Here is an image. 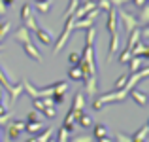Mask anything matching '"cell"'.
I'll use <instances>...</instances> for the list:
<instances>
[{"instance_id":"obj_1","label":"cell","mask_w":149,"mask_h":142,"mask_svg":"<svg viewBox=\"0 0 149 142\" xmlns=\"http://www.w3.org/2000/svg\"><path fill=\"white\" fill-rule=\"evenodd\" d=\"M30 30H26L25 27H19L17 30L13 32V40L15 42H19V44L23 46V49H25V53L29 55V57H32L36 63H42V55H40V51L36 49V46L32 44V40H30Z\"/></svg>"},{"instance_id":"obj_2","label":"cell","mask_w":149,"mask_h":142,"mask_svg":"<svg viewBox=\"0 0 149 142\" xmlns=\"http://www.w3.org/2000/svg\"><path fill=\"white\" fill-rule=\"evenodd\" d=\"M128 93H130V91H127V89L123 87V89H119V91H109V93H106V95H100L98 98H95L93 108H95V110H102L104 106L111 104V102H121V101L127 98Z\"/></svg>"},{"instance_id":"obj_3","label":"cell","mask_w":149,"mask_h":142,"mask_svg":"<svg viewBox=\"0 0 149 142\" xmlns=\"http://www.w3.org/2000/svg\"><path fill=\"white\" fill-rule=\"evenodd\" d=\"M74 21H76V17L74 15H68L66 17V23H64V30H62V34H61V38L57 40V44H55L53 47V53H58V51L62 49V47L66 46V42L70 40V36H72V32H74Z\"/></svg>"},{"instance_id":"obj_4","label":"cell","mask_w":149,"mask_h":142,"mask_svg":"<svg viewBox=\"0 0 149 142\" xmlns=\"http://www.w3.org/2000/svg\"><path fill=\"white\" fill-rule=\"evenodd\" d=\"M21 21H23V27H25L26 30H32L34 32V30L38 29V23L32 15V6H30V4H23L21 6Z\"/></svg>"},{"instance_id":"obj_5","label":"cell","mask_w":149,"mask_h":142,"mask_svg":"<svg viewBox=\"0 0 149 142\" xmlns=\"http://www.w3.org/2000/svg\"><path fill=\"white\" fill-rule=\"evenodd\" d=\"M117 19H121L123 21V27H125V32H128L130 34L132 30L138 27V19L134 17V15H130V13H127V11H123L121 10L119 13H117Z\"/></svg>"},{"instance_id":"obj_6","label":"cell","mask_w":149,"mask_h":142,"mask_svg":"<svg viewBox=\"0 0 149 142\" xmlns=\"http://www.w3.org/2000/svg\"><path fill=\"white\" fill-rule=\"evenodd\" d=\"M25 121H13V123H10L8 125V129H6V136H8V140H17L19 138V135H21L23 131H25Z\"/></svg>"},{"instance_id":"obj_7","label":"cell","mask_w":149,"mask_h":142,"mask_svg":"<svg viewBox=\"0 0 149 142\" xmlns=\"http://www.w3.org/2000/svg\"><path fill=\"white\" fill-rule=\"evenodd\" d=\"M34 32H36V38H38V40H40L44 46H51V44H53V34H51L47 29H42V27L38 25V29L34 30Z\"/></svg>"},{"instance_id":"obj_8","label":"cell","mask_w":149,"mask_h":142,"mask_svg":"<svg viewBox=\"0 0 149 142\" xmlns=\"http://www.w3.org/2000/svg\"><path fill=\"white\" fill-rule=\"evenodd\" d=\"M85 93H87L89 97H96V93H98L96 76H89V78H85Z\"/></svg>"},{"instance_id":"obj_9","label":"cell","mask_w":149,"mask_h":142,"mask_svg":"<svg viewBox=\"0 0 149 142\" xmlns=\"http://www.w3.org/2000/svg\"><path fill=\"white\" fill-rule=\"evenodd\" d=\"M108 30L109 34H115L117 32V10L115 8H111V10H108Z\"/></svg>"},{"instance_id":"obj_10","label":"cell","mask_w":149,"mask_h":142,"mask_svg":"<svg viewBox=\"0 0 149 142\" xmlns=\"http://www.w3.org/2000/svg\"><path fill=\"white\" fill-rule=\"evenodd\" d=\"M130 55H132V57H143V59H147L149 57V49H147L146 42H138V44L132 47Z\"/></svg>"},{"instance_id":"obj_11","label":"cell","mask_w":149,"mask_h":142,"mask_svg":"<svg viewBox=\"0 0 149 142\" xmlns=\"http://www.w3.org/2000/svg\"><path fill=\"white\" fill-rule=\"evenodd\" d=\"M143 61H147V59H143V57H130V74H134V72H138L140 68H146V65H143Z\"/></svg>"},{"instance_id":"obj_12","label":"cell","mask_w":149,"mask_h":142,"mask_svg":"<svg viewBox=\"0 0 149 142\" xmlns=\"http://www.w3.org/2000/svg\"><path fill=\"white\" fill-rule=\"evenodd\" d=\"M117 49H119V36L115 34H111V42H109V53H108V61H113V55L117 53Z\"/></svg>"},{"instance_id":"obj_13","label":"cell","mask_w":149,"mask_h":142,"mask_svg":"<svg viewBox=\"0 0 149 142\" xmlns=\"http://www.w3.org/2000/svg\"><path fill=\"white\" fill-rule=\"evenodd\" d=\"M42 129H44V121H32L25 125V131H29V135H38Z\"/></svg>"},{"instance_id":"obj_14","label":"cell","mask_w":149,"mask_h":142,"mask_svg":"<svg viewBox=\"0 0 149 142\" xmlns=\"http://www.w3.org/2000/svg\"><path fill=\"white\" fill-rule=\"evenodd\" d=\"M76 121H79V125H81L83 129H89V127L93 125V117H91V116H87L85 112H79V116L76 117Z\"/></svg>"},{"instance_id":"obj_15","label":"cell","mask_w":149,"mask_h":142,"mask_svg":"<svg viewBox=\"0 0 149 142\" xmlns=\"http://www.w3.org/2000/svg\"><path fill=\"white\" fill-rule=\"evenodd\" d=\"M130 97L136 101V104H138V106H146L147 97H146V93H143V91H138V89H134V91L130 93Z\"/></svg>"},{"instance_id":"obj_16","label":"cell","mask_w":149,"mask_h":142,"mask_svg":"<svg viewBox=\"0 0 149 142\" xmlns=\"http://www.w3.org/2000/svg\"><path fill=\"white\" fill-rule=\"evenodd\" d=\"M21 93H23V84H17V85L11 87V91H10V102H11V104L17 102V98L21 97Z\"/></svg>"},{"instance_id":"obj_17","label":"cell","mask_w":149,"mask_h":142,"mask_svg":"<svg viewBox=\"0 0 149 142\" xmlns=\"http://www.w3.org/2000/svg\"><path fill=\"white\" fill-rule=\"evenodd\" d=\"M68 78H70V80H74V82H79L81 80V68H79V65H72V66H70Z\"/></svg>"},{"instance_id":"obj_18","label":"cell","mask_w":149,"mask_h":142,"mask_svg":"<svg viewBox=\"0 0 149 142\" xmlns=\"http://www.w3.org/2000/svg\"><path fill=\"white\" fill-rule=\"evenodd\" d=\"M108 135V127H106L104 123H98V125H95V131H93V138H102V136H106Z\"/></svg>"},{"instance_id":"obj_19","label":"cell","mask_w":149,"mask_h":142,"mask_svg":"<svg viewBox=\"0 0 149 142\" xmlns=\"http://www.w3.org/2000/svg\"><path fill=\"white\" fill-rule=\"evenodd\" d=\"M0 85H2L4 89H8V91H11V87H13V85H11V82L8 80V74L4 72L2 68H0Z\"/></svg>"},{"instance_id":"obj_20","label":"cell","mask_w":149,"mask_h":142,"mask_svg":"<svg viewBox=\"0 0 149 142\" xmlns=\"http://www.w3.org/2000/svg\"><path fill=\"white\" fill-rule=\"evenodd\" d=\"M10 29H11V23L10 21H2V23H0V42L10 34Z\"/></svg>"},{"instance_id":"obj_21","label":"cell","mask_w":149,"mask_h":142,"mask_svg":"<svg viewBox=\"0 0 149 142\" xmlns=\"http://www.w3.org/2000/svg\"><path fill=\"white\" fill-rule=\"evenodd\" d=\"M142 25H147V21H149V6L147 4H143L142 6V13H140V19H138Z\"/></svg>"},{"instance_id":"obj_22","label":"cell","mask_w":149,"mask_h":142,"mask_svg":"<svg viewBox=\"0 0 149 142\" xmlns=\"http://www.w3.org/2000/svg\"><path fill=\"white\" fill-rule=\"evenodd\" d=\"M55 140H57V142H70V133L61 125V129H58V136Z\"/></svg>"},{"instance_id":"obj_23","label":"cell","mask_w":149,"mask_h":142,"mask_svg":"<svg viewBox=\"0 0 149 142\" xmlns=\"http://www.w3.org/2000/svg\"><path fill=\"white\" fill-rule=\"evenodd\" d=\"M127 80H128V74H123V76H121L119 80L115 82V85H113V91H119V89H123L125 85H127Z\"/></svg>"},{"instance_id":"obj_24","label":"cell","mask_w":149,"mask_h":142,"mask_svg":"<svg viewBox=\"0 0 149 142\" xmlns=\"http://www.w3.org/2000/svg\"><path fill=\"white\" fill-rule=\"evenodd\" d=\"M36 8L42 11V13H47L51 10V0H44V2H36Z\"/></svg>"},{"instance_id":"obj_25","label":"cell","mask_w":149,"mask_h":142,"mask_svg":"<svg viewBox=\"0 0 149 142\" xmlns=\"http://www.w3.org/2000/svg\"><path fill=\"white\" fill-rule=\"evenodd\" d=\"M130 57H132V55H130V49H127V47H125V49H123V53H121L119 57H117V61H119L121 65H125V63H128V61H130Z\"/></svg>"},{"instance_id":"obj_26","label":"cell","mask_w":149,"mask_h":142,"mask_svg":"<svg viewBox=\"0 0 149 142\" xmlns=\"http://www.w3.org/2000/svg\"><path fill=\"white\" fill-rule=\"evenodd\" d=\"M111 4H109V0H100L98 4H96V10H100V11H108V10H111Z\"/></svg>"},{"instance_id":"obj_27","label":"cell","mask_w":149,"mask_h":142,"mask_svg":"<svg viewBox=\"0 0 149 142\" xmlns=\"http://www.w3.org/2000/svg\"><path fill=\"white\" fill-rule=\"evenodd\" d=\"M95 138L93 136H89V135H77V136H74L70 142H93Z\"/></svg>"},{"instance_id":"obj_28","label":"cell","mask_w":149,"mask_h":142,"mask_svg":"<svg viewBox=\"0 0 149 142\" xmlns=\"http://www.w3.org/2000/svg\"><path fill=\"white\" fill-rule=\"evenodd\" d=\"M79 59H81V55L76 53V51H72V53L68 55V63L70 65H79Z\"/></svg>"},{"instance_id":"obj_29","label":"cell","mask_w":149,"mask_h":142,"mask_svg":"<svg viewBox=\"0 0 149 142\" xmlns=\"http://www.w3.org/2000/svg\"><path fill=\"white\" fill-rule=\"evenodd\" d=\"M115 142H132V136L125 135V133H117V135H115Z\"/></svg>"},{"instance_id":"obj_30","label":"cell","mask_w":149,"mask_h":142,"mask_svg":"<svg viewBox=\"0 0 149 142\" xmlns=\"http://www.w3.org/2000/svg\"><path fill=\"white\" fill-rule=\"evenodd\" d=\"M32 121H40V120H38V112H36V110H32V112H29V116H26L25 123H32Z\"/></svg>"},{"instance_id":"obj_31","label":"cell","mask_w":149,"mask_h":142,"mask_svg":"<svg viewBox=\"0 0 149 142\" xmlns=\"http://www.w3.org/2000/svg\"><path fill=\"white\" fill-rule=\"evenodd\" d=\"M127 2H130V0H109L111 6H121V4H127Z\"/></svg>"},{"instance_id":"obj_32","label":"cell","mask_w":149,"mask_h":142,"mask_svg":"<svg viewBox=\"0 0 149 142\" xmlns=\"http://www.w3.org/2000/svg\"><path fill=\"white\" fill-rule=\"evenodd\" d=\"M134 2V6H138V8H142L143 4H147V0H132Z\"/></svg>"},{"instance_id":"obj_33","label":"cell","mask_w":149,"mask_h":142,"mask_svg":"<svg viewBox=\"0 0 149 142\" xmlns=\"http://www.w3.org/2000/svg\"><path fill=\"white\" fill-rule=\"evenodd\" d=\"M96 142H113V138H109V136L106 135V136H102V138H96Z\"/></svg>"},{"instance_id":"obj_34","label":"cell","mask_w":149,"mask_h":142,"mask_svg":"<svg viewBox=\"0 0 149 142\" xmlns=\"http://www.w3.org/2000/svg\"><path fill=\"white\" fill-rule=\"evenodd\" d=\"M2 2H4V6H6V8H10V6H13V4H15V0H2Z\"/></svg>"},{"instance_id":"obj_35","label":"cell","mask_w":149,"mask_h":142,"mask_svg":"<svg viewBox=\"0 0 149 142\" xmlns=\"http://www.w3.org/2000/svg\"><path fill=\"white\" fill-rule=\"evenodd\" d=\"M6 10H8V8L4 6V2L0 0V15H4V13H6Z\"/></svg>"},{"instance_id":"obj_36","label":"cell","mask_w":149,"mask_h":142,"mask_svg":"<svg viewBox=\"0 0 149 142\" xmlns=\"http://www.w3.org/2000/svg\"><path fill=\"white\" fill-rule=\"evenodd\" d=\"M47 142H57V140H55V136H51V138H49Z\"/></svg>"},{"instance_id":"obj_37","label":"cell","mask_w":149,"mask_h":142,"mask_svg":"<svg viewBox=\"0 0 149 142\" xmlns=\"http://www.w3.org/2000/svg\"><path fill=\"white\" fill-rule=\"evenodd\" d=\"M36 2H44V0H36Z\"/></svg>"},{"instance_id":"obj_38","label":"cell","mask_w":149,"mask_h":142,"mask_svg":"<svg viewBox=\"0 0 149 142\" xmlns=\"http://www.w3.org/2000/svg\"><path fill=\"white\" fill-rule=\"evenodd\" d=\"M0 51H2V46H0Z\"/></svg>"}]
</instances>
